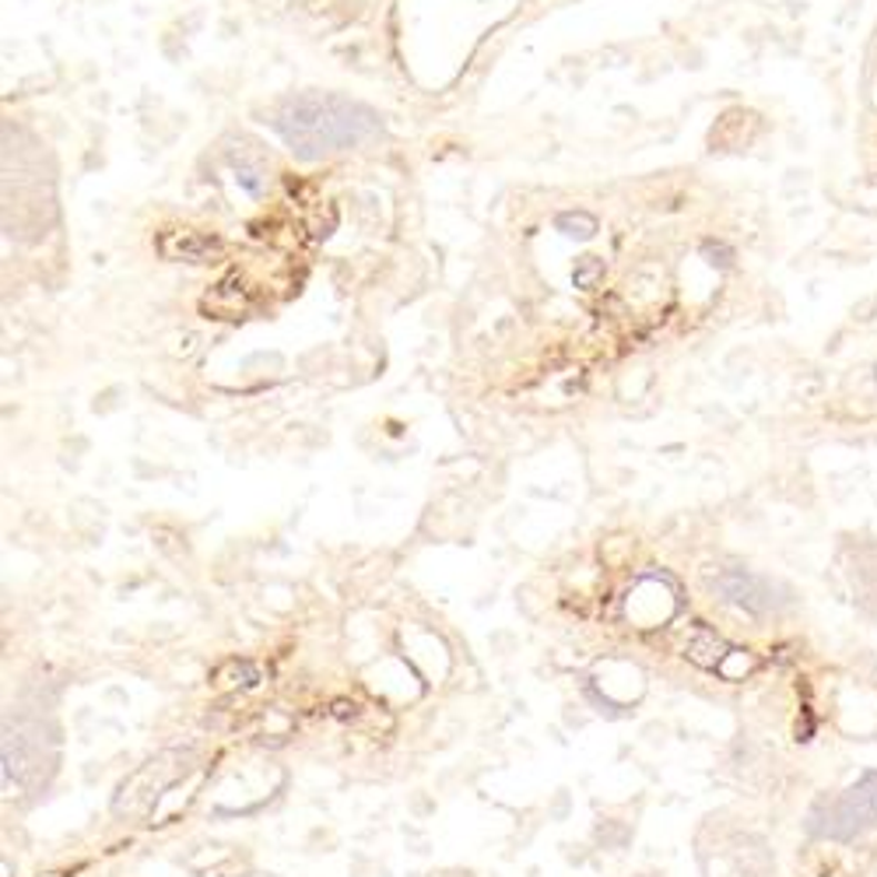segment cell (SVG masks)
<instances>
[{
	"label": "cell",
	"mask_w": 877,
	"mask_h": 877,
	"mask_svg": "<svg viewBox=\"0 0 877 877\" xmlns=\"http://www.w3.org/2000/svg\"><path fill=\"white\" fill-rule=\"evenodd\" d=\"M299 159H323L331 151H347L380 130L369 105L331 92H305L289 99L271 120Z\"/></svg>",
	"instance_id": "1"
},
{
	"label": "cell",
	"mask_w": 877,
	"mask_h": 877,
	"mask_svg": "<svg viewBox=\"0 0 877 877\" xmlns=\"http://www.w3.org/2000/svg\"><path fill=\"white\" fill-rule=\"evenodd\" d=\"M877 821V769L846 786L836 800H821L807 815V836L828 843H853Z\"/></svg>",
	"instance_id": "2"
},
{
	"label": "cell",
	"mask_w": 877,
	"mask_h": 877,
	"mask_svg": "<svg viewBox=\"0 0 877 877\" xmlns=\"http://www.w3.org/2000/svg\"><path fill=\"white\" fill-rule=\"evenodd\" d=\"M716 589L723 594V601H730L752 614H769L779 607L776 586L769 579L748 573V568H727L723 576H716Z\"/></svg>",
	"instance_id": "3"
},
{
	"label": "cell",
	"mask_w": 877,
	"mask_h": 877,
	"mask_svg": "<svg viewBox=\"0 0 877 877\" xmlns=\"http://www.w3.org/2000/svg\"><path fill=\"white\" fill-rule=\"evenodd\" d=\"M155 250L165 256V260H187V263H208L222 253V239L218 235H208V232H196V229H165L159 232L155 239Z\"/></svg>",
	"instance_id": "4"
},
{
	"label": "cell",
	"mask_w": 877,
	"mask_h": 877,
	"mask_svg": "<svg viewBox=\"0 0 877 877\" xmlns=\"http://www.w3.org/2000/svg\"><path fill=\"white\" fill-rule=\"evenodd\" d=\"M558 232H565L568 239H589L597 232V218L586 214V211H568V214H558Z\"/></svg>",
	"instance_id": "5"
},
{
	"label": "cell",
	"mask_w": 877,
	"mask_h": 877,
	"mask_svg": "<svg viewBox=\"0 0 877 877\" xmlns=\"http://www.w3.org/2000/svg\"><path fill=\"white\" fill-rule=\"evenodd\" d=\"M604 278V263L597 256H583L576 268V284L579 289H597V281Z\"/></svg>",
	"instance_id": "6"
},
{
	"label": "cell",
	"mask_w": 877,
	"mask_h": 877,
	"mask_svg": "<svg viewBox=\"0 0 877 877\" xmlns=\"http://www.w3.org/2000/svg\"><path fill=\"white\" fill-rule=\"evenodd\" d=\"M39 877H71V874H63V870H60V874H39Z\"/></svg>",
	"instance_id": "7"
},
{
	"label": "cell",
	"mask_w": 877,
	"mask_h": 877,
	"mask_svg": "<svg viewBox=\"0 0 877 877\" xmlns=\"http://www.w3.org/2000/svg\"><path fill=\"white\" fill-rule=\"evenodd\" d=\"M874 380H877V369H874Z\"/></svg>",
	"instance_id": "8"
}]
</instances>
